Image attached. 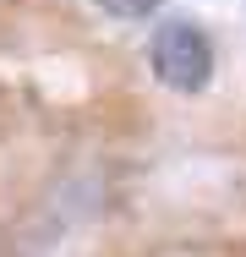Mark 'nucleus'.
I'll list each match as a JSON object with an SVG mask.
<instances>
[{"label": "nucleus", "mask_w": 246, "mask_h": 257, "mask_svg": "<svg viewBox=\"0 0 246 257\" xmlns=\"http://www.w3.org/2000/svg\"><path fill=\"white\" fill-rule=\"evenodd\" d=\"M148 66H153V82L181 93V99H197L213 88V71H219V55H213V39L197 28L192 17H164L148 39Z\"/></svg>", "instance_id": "nucleus-1"}, {"label": "nucleus", "mask_w": 246, "mask_h": 257, "mask_svg": "<svg viewBox=\"0 0 246 257\" xmlns=\"http://www.w3.org/2000/svg\"><path fill=\"white\" fill-rule=\"evenodd\" d=\"M98 11H109V17H120V22H143V17H153L164 0H93Z\"/></svg>", "instance_id": "nucleus-2"}]
</instances>
